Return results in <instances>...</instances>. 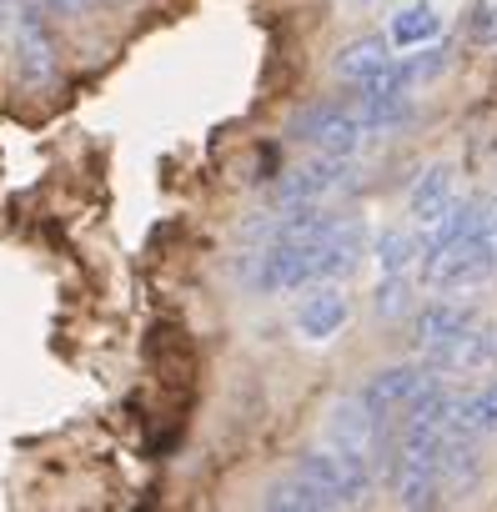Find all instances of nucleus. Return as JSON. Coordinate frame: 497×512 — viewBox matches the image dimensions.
<instances>
[{
    "label": "nucleus",
    "instance_id": "7",
    "mask_svg": "<svg viewBox=\"0 0 497 512\" xmlns=\"http://www.w3.org/2000/svg\"><path fill=\"white\" fill-rule=\"evenodd\" d=\"M377 437H382V422L367 412L362 397H342L327 407V422H322V442L347 452V457H377Z\"/></svg>",
    "mask_w": 497,
    "mask_h": 512
},
{
    "label": "nucleus",
    "instance_id": "3",
    "mask_svg": "<svg viewBox=\"0 0 497 512\" xmlns=\"http://www.w3.org/2000/svg\"><path fill=\"white\" fill-rule=\"evenodd\" d=\"M252 282L267 292V297H287V292H302L317 282V246L312 241H267L257 251V272Z\"/></svg>",
    "mask_w": 497,
    "mask_h": 512
},
{
    "label": "nucleus",
    "instance_id": "11",
    "mask_svg": "<svg viewBox=\"0 0 497 512\" xmlns=\"http://www.w3.org/2000/svg\"><path fill=\"white\" fill-rule=\"evenodd\" d=\"M452 201H457V176H452L447 161H432V166L412 181V191H407V211H412L417 226H432Z\"/></svg>",
    "mask_w": 497,
    "mask_h": 512
},
{
    "label": "nucleus",
    "instance_id": "14",
    "mask_svg": "<svg viewBox=\"0 0 497 512\" xmlns=\"http://www.w3.org/2000/svg\"><path fill=\"white\" fill-rule=\"evenodd\" d=\"M437 31H442V16H437L432 0H412V6H402V11L387 21V41H392L397 51H417V46L437 41Z\"/></svg>",
    "mask_w": 497,
    "mask_h": 512
},
{
    "label": "nucleus",
    "instance_id": "4",
    "mask_svg": "<svg viewBox=\"0 0 497 512\" xmlns=\"http://www.w3.org/2000/svg\"><path fill=\"white\" fill-rule=\"evenodd\" d=\"M292 136L327 156H357L367 146V126L352 106H312L292 121Z\"/></svg>",
    "mask_w": 497,
    "mask_h": 512
},
{
    "label": "nucleus",
    "instance_id": "21",
    "mask_svg": "<svg viewBox=\"0 0 497 512\" xmlns=\"http://www.w3.org/2000/svg\"><path fill=\"white\" fill-rule=\"evenodd\" d=\"M16 16H21V11H16V0H0V31H11Z\"/></svg>",
    "mask_w": 497,
    "mask_h": 512
},
{
    "label": "nucleus",
    "instance_id": "9",
    "mask_svg": "<svg viewBox=\"0 0 497 512\" xmlns=\"http://www.w3.org/2000/svg\"><path fill=\"white\" fill-rule=\"evenodd\" d=\"M482 317H477V307H467V302H427L422 312H417V322H412V337H417V347L422 352H432V347H447V342H457L462 332H472Z\"/></svg>",
    "mask_w": 497,
    "mask_h": 512
},
{
    "label": "nucleus",
    "instance_id": "6",
    "mask_svg": "<svg viewBox=\"0 0 497 512\" xmlns=\"http://www.w3.org/2000/svg\"><path fill=\"white\" fill-rule=\"evenodd\" d=\"M427 382H432V367L402 362V367H382V372H372V377H367V387H362L357 397H362V402H367V412L387 427V422H397V417H402V407H407Z\"/></svg>",
    "mask_w": 497,
    "mask_h": 512
},
{
    "label": "nucleus",
    "instance_id": "13",
    "mask_svg": "<svg viewBox=\"0 0 497 512\" xmlns=\"http://www.w3.org/2000/svg\"><path fill=\"white\" fill-rule=\"evenodd\" d=\"M382 66H392V41H387V36H362V41H347V46L337 51V61H332L337 81H347V86L372 81Z\"/></svg>",
    "mask_w": 497,
    "mask_h": 512
},
{
    "label": "nucleus",
    "instance_id": "5",
    "mask_svg": "<svg viewBox=\"0 0 497 512\" xmlns=\"http://www.w3.org/2000/svg\"><path fill=\"white\" fill-rule=\"evenodd\" d=\"M352 156H327V151H317L312 161H302L287 181H282V191H277V201L282 206H327L337 191H347L352 186Z\"/></svg>",
    "mask_w": 497,
    "mask_h": 512
},
{
    "label": "nucleus",
    "instance_id": "2",
    "mask_svg": "<svg viewBox=\"0 0 497 512\" xmlns=\"http://www.w3.org/2000/svg\"><path fill=\"white\" fill-rule=\"evenodd\" d=\"M297 472L312 477L322 492H332L337 507L367 502V492H372V457H347V452H337V447H327V442H322L317 452H307V457L297 462Z\"/></svg>",
    "mask_w": 497,
    "mask_h": 512
},
{
    "label": "nucleus",
    "instance_id": "8",
    "mask_svg": "<svg viewBox=\"0 0 497 512\" xmlns=\"http://www.w3.org/2000/svg\"><path fill=\"white\" fill-rule=\"evenodd\" d=\"M367 256V231L357 221H337L317 241V282H347Z\"/></svg>",
    "mask_w": 497,
    "mask_h": 512
},
{
    "label": "nucleus",
    "instance_id": "20",
    "mask_svg": "<svg viewBox=\"0 0 497 512\" xmlns=\"http://www.w3.org/2000/svg\"><path fill=\"white\" fill-rule=\"evenodd\" d=\"M86 6H96V0H26V11H46V16H61V21L81 16Z\"/></svg>",
    "mask_w": 497,
    "mask_h": 512
},
{
    "label": "nucleus",
    "instance_id": "18",
    "mask_svg": "<svg viewBox=\"0 0 497 512\" xmlns=\"http://www.w3.org/2000/svg\"><path fill=\"white\" fill-rule=\"evenodd\" d=\"M447 61H452L447 46H432V41H427V46H417V56H402V71H407L412 86H427V81H437V76L447 71Z\"/></svg>",
    "mask_w": 497,
    "mask_h": 512
},
{
    "label": "nucleus",
    "instance_id": "10",
    "mask_svg": "<svg viewBox=\"0 0 497 512\" xmlns=\"http://www.w3.org/2000/svg\"><path fill=\"white\" fill-rule=\"evenodd\" d=\"M347 317H352V302L342 297V287H337V282H322V287L302 302L297 332H302L307 342H332V337L347 327Z\"/></svg>",
    "mask_w": 497,
    "mask_h": 512
},
{
    "label": "nucleus",
    "instance_id": "16",
    "mask_svg": "<svg viewBox=\"0 0 497 512\" xmlns=\"http://www.w3.org/2000/svg\"><path fill=\"white\" fill-rule=\"evenodd\" d=\"M372 256H377V272H382V277H402V272L417 267V236L402 231V226H392V231L377 236Z\"/></svg>",
    "mask_w": 497,
    "mask_h": 512
},
{
    "label": "nucleus",
    "instance_id": "1",
    "mask_svg": "<svg viewBox=\"0 0 497 512\" xmlns=\"http://www.w3.org/2000/svg\"><path fill=\"white\" fill-rule=\"evenodd\" d=\"M492 277H497V246L482 231L462 236L447 256H437V262L422 272V282L437 287V292H472V287H482Z\"/></svg>",
    "mask_w": 497,
    "mask_h": 512
},
{
    "label": "nucleus",
    "instance_id": "17",
    "mask_svg": "<svg viewBox=\"0 0 497 512\" xmlns=\"http://www.w3.org/2000/svg\"><path fill=\"white\" fill-rule=\"evenodd\" d=\"M407 312H412V272L382 277V287H377V317H382V322H397V317H407Z\"/></svg>",
    "mask_w": 497,
    "mask_h": 512
},
{
    "label": "nucleus",
    "instance_id": "19",
    "mask_svg": "<svg viewBox=\"0 0 497 512\" xmlns=\"http://www.w3.org/2000/svg\"><path fill=\"white\" fill-rule=\"evenodd\" d=\"M467 41L472 46H497V0H477V6L467 11Z\"/></svg>",
    "mask_w": 497,
    "mask_h": 512
},
{
    "label": "nucleus",
    "instance_id": "12",
    "mask_svg": "<svg viewBox=\"0 0 497 512\" xmlns=\"http://www.w3.org/2000/svg\"><path fill=\"white\" fill-rule=\"evenodd\" d=\"M16 61H21V81L26 86H41L56 71V46H51L46 26L36 21V11L16 16Z\"/></svg>",
    "mask_w": 497,
    "mask_h": 512
},
{
    "label": "nucleus",
    "instance_id": "15",
    "mask_svg": "<svg viewBox=\"0 0 497 512\" xmlns=\"http://www.w3.org/2000/svg\"><path fill=\"white\" fill-rule=\"evenodd\" d=\"M262 507H272V512H322V507H337L332 502V492H322L312 477H287V482H272L267 492H262Z\"/></svg>",
    "mask_w": 497,
    "mask_h": 512
}]
</instances>
